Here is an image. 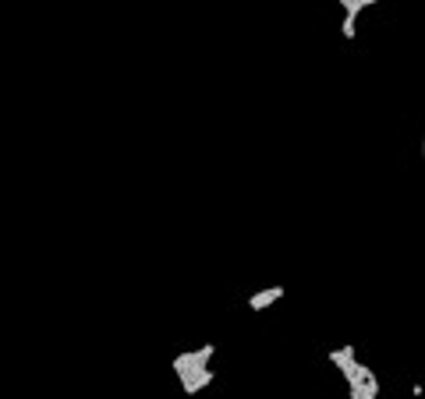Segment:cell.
<instances>
[{
  "instance_id": "3",
  "label": "cell",
  "mask_w": 425,
  "mask_h": 399,
  "mask_svg": "<svg viewBox=\"0 0 425 399\" xmlns=\"http://www.w3.org/2000/svg\"><path fill=\"white\" fill-rule=\"evenodd\" d=\"M212 378H217V375H212V368H202V371H195L188 382H181V389H185V396H195V392H202L206 385H212Z\"/></svg>"
},
{
  "instance_id": "1",
  "label": "cell",
  "mask_w": 425,
  "mask_h": 399,
  "mask_svg": "<svg viewBox=\"0 0 425 399\" xmlns=\"http://www.w3.org/2000/svg\"><path fill=\"white\" fill-rule=\"evenodd\" d=\"M212 354H217V343H206V347H199V350H185V354H178V357H174V371H178V382H188L195 371L209 368Z\"/></svg>"
},
{
  "instance_id": "2",
  "label": "cell",
  "mask_w": 425,
  "mask_h": 399,
  "mask_svg": "<svg viewBox=\"0 0 425 399\" xmlns=\"http://www.w3.org/2000/svg\"><path fill=\"white\" fill-rule=\"evenodd\" d=\"M280 297H284V287H270V290H259V294H252V297H248V308H252V311H262V308L277 304Z\"/></svg>"
}]
</instances>
